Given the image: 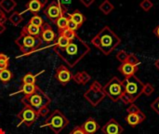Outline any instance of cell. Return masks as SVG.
<instances>
[{"instance_id": "1", "label": "cell", "mask_w": 159, "mask_h": 134, "mask_svg": "<svg viewBox=\"0 0 159 134\" xmlns=\"http://www.w3.org/2000/svg\"><path fill=\"white\" fill-rule=\"evenodd\" d=\"M57 55L67 63L69 67H75L89 51V46L77 35L64 49H53Z\"/></svg>"}, {"instance_id": "2", "label": "cell", "mask_w": 159, "mask_h": 134, "mask_svg": "<svg viewBox=\"0 0 159 134\" xmlns=\"http://www.w3.org/2000/svg\"><path fill=\"white\" fill-rule=\"evenodd\" d=\"M121 43V39L116 35L109 26H104L91 39V44L98 48L104 55L111 54Z\"/></svg>"}, {"instance_id": "3", "label": "cell", "mask_w": 159, "mask_h": 134, "mask_svg": "<svg viewBox=\"0 0 159 134\" xmlns=\"http://www.w3.org/2000/svg\"><path fill=\"white\" fill-rule=\"evenodd\" d=\"M15 43L23 55H29L36 51L41 47L43 42L40 37L33 36L20 31V36L15 40Z\"/></svg>"}, {"instance_id": "4", "label": "cell", "mask_w": 159, "mask_h": 134, "mask_svg": "<svg viewBox=\"0 0 159 134\" xmlns=\"http://www.w3.org/2000/svg\"><path fill=\"white\" fill-rule=\"evenodd\" d=\"M20 102L22 104H24V106H30L38 111L42 107L48 106V104L51 103V99L38 86H36L34 92L31 95L23 96Z\"/></svg>"}, {"instance_id": "5", "label": "cell", "mask_w": 159, "mask_h": 134, "mask_svg": "<svg viewBox=\"0 0 159 134\" xmlns=\"http://www.w3.org/2000/svg\"><path fill=\"white\" fill-rule=\"evenodd\" d=\"M69 123H70L69 119L60 110L56 109L50 114V116L46 119L45 124L42 125L40 128L46 126L48 127L55 134H59L69 125Z\"/></svg>"}, {"instance_id": "6", "label": "cell", "mask_w": 159, "mask_h": 134, "mask_svg": "<svg viewBox=\"0 0 159 134\" xmlns=\"http://www.w3.org/2000/svg\"><path fill=\"white\" fill-rule=\"evenodd\" d=\"M122 83L124 86V92L130 97L133 103L143 92L144 84L135 75L129 76V77H125Z\"/></svg>"}, {"instance_id": "7", "label": "cell", "mask_w": 159, "mask_h": 134, "mask_svg": "<svg viewBox=\"0 0 159 134\" xmlns=\"http://www.w3.org/2000/svg\"><path fill=\"white\" fill-rule=\"evenodd\" d=\"M102 90L113 102H118L124 93V86L122 81L117 76H114L104 87H102Z\"/></svg>"}, {"instance_id": "8", "label": "cell", "mask_w": 159, "mask_h": 134, "mask_svg": "<svg viewBox=\"0 0 159 134\" xmlns=\"http://www.w3.org/2000/svg\"><path fill=\"white\" fill-rule=\"evenodd\" d=\"M84 97L92 106L95 107L100 104V103L106 97V95L102 90V86L101 83L95 80L92 82L89 89L84 93Z\"/></svg>"}, {"instance_id": "9", "label": "cell", "mask_w": 159, "mask_h": 134, "mask_svg": "<svg viewBox=\"0 0 159 134\" xmlns=\"http://www.w3.org/2000/svg\"><path fill=\"white\" fill-rule=\"evenodd\" d=\"M43 13L50 21L55 23L60 17L67 13V7L62 6L60 0H54L44 7Z\"/></svg>"}, {"instance_id": "10", "label": "cell", "mask_w": 159, "mask_h": 134, "mask_svg": "<svg viewBox=\"0 0 159 134\" xmlns=\"http://www.w3.org/2000/svg\"><path fill=\"white\" fill-rule=\"evenodd\" d=\"M18 118L20 119V124L18 125V127L20 124H25L27 127H31L37 119L38 113L36 110H34V108L30 107V106H24V108L17 115Z\"/></svg>"}, {"instance_id": "11", "label": "cell", "mask_w": 159, "mask_h": 134, "mask_svg": "<svg viewBox=\"0 0 159 134\" xmlns=\"http://www.w3.org/2000/svg\"><path fill=\"white\" fill-rule=\"evenodd\" d=\"M54 77L57 79V81L61 84V85H67L73 77V75L71 73V71L68 69L67 66L64 65H60L56 71H55V75Z\"/></svg>"}, {"instance_id": "12", "label": "cell", "mask_w": 159, "mask_h": 134, "mask_svg": "<svg viewBox=\"0 0 159 134\" xmlns=\"http://www.w3.org/2000/svg\"><path fill=\"white\" fill-rule=\"evenodd\" d=\"M102 132L103 134H122L124 129L115 118H111L103 127H102Z\"/></svg>"}, {"instance_id": "13", "label": "cell", "mask_w": 159, "mask_h": 134, "mask_svg": "<svg viewBox=\"0 0 159 134\" xmlns=\"http://www.w3.org/2000/svg\"><path fill=\"white\" fill-rule=\"evenodd\" d=\"M55 37H56V35L52 27L48 22H45L41 28V34H40V38L42 42H45L48 44L52 43L55 40Z\"/></svg>"}, {"instance_id": "14", "label": "cell", "mask_w": 159, "mask_h": 134, "mask_svg": "<svg viewBox=\"0 0 159 134\" xmlns=\"http://www.w3.org/2000/svg\"><path fill=\"white\" fill-rule=\"evenodd\" d=\"M145 118H146V117L143 112L132 113V114H128V116L125 118V121L127 122L128 125L134 128V127L140 125L142 122H143L145 120Z\"/></svg>"}, {"instance_id": "15", "label": "cell", "mask_w": 159, "mask_h": 134, "mask_svg": "<svg viewBox=\"0 0 159 134\" xmlns=\"http://www.w3.org/2000/svg\"><path fill=\"white\" fill-rule=\"evenodd\" d=\"M81 127L87 134H95L101 129V126L93 118H89Z\"/></svg>"}, {"instance_id": "16", "label": "cell", "mask_w": 159, "mask_h": 134, "mask_svg": "<svg viewBox=\"0 0 159 134\" xmlns=\"http://www.w3.org/2000/svg\"><path fill=\"white\" fill-rule=\"evenodd\" d=\"M118 71L125 77H129V76L135 75V73L138 71V65H132L128 62H124V63H121V65L118 67Z\"/></svg>"}, {"instance_id": "17", "label": "cell", "mask_w": 159, "mask_h": 134, "mask_svg": "<svg viewBox=\"0 0 159 134\" xmlns=\"http://www.w3.org/2000/svg\"><path fill=\"white\" fill-rule=\"evenodd\" d=\"M72 79L79 85H86L88 82H89V80L91 79V76L86 72V71H82V72H78L76 73L75 76H73Z\"/></svg>"}, {"instance_id": "18", "label": "cell", "mask_w": 159, "mask_h": 134, "mask_svg": "<svg viewBox=\"0 0 159 134\" xmlns=\"http://www.w3.org/2000/svg\"><path fill=\"white\" fill-rule=\"evenodd\" d=\"M22 32L30 35H33V36H37V37H40V34H41V28L37 27V26H34L33 24H31L30 22H27V24H25L21 30Z\"/></svg>"}, {"instance_id": "19", "label": "cell", "mask_w": 159, "mask_h": 134, "mask_svg": "<svg viewBox=\"0 0 159 134\" xmlns=\"http://www.w3.org/2000/svg\"><path fill=\"white\" fill-rule=\"evenodd\" d=\"M25 7H26L27 10L31 11L34 15H36L43 8L41 7V5H40V3H39L38 0H29L28 3L25 5Z\"/></svg>"}, {"instance_id": "20", "label": "cell", "mask_w": 159, "mask_h": 134, "mask_svg": "<svg viewBox=\"0 0 159 134\" xmlns=\"http://www.w3.org/2000/svg\"><path fill=\"white\" fill-rule=\"evenodd\" d=\"M17 7V2L15 0H1L0 8L6 12H11Z\"/></svg>"}, {"instance_id": "21", "label": "cell", "mask_w": 159, "mask_h": 134, "mask_svg": "<svg viewBox=\"0 0 159 134\" xmlns=\"http://www.w3.org/2000/svg\"><path fill=\"white\" fill-rule=\"evenodd\" d=\"M69 18L71 20H73L75 23H77L79 26H81L85 21H86V17L84 14H82L78 9H75L72 14H69Z\"/></svg>"}, {"instance_id": "22", "label": "cell", "mask_w": 159, "mask_h": 134, "mask_svg": "<svg viewBox=\"0 0 159 134\" xmlns=\"http://www.w3.org/2000/svg\"><path fill=\"white\" fill-rule=\"evenodd\" d=\"M36 86H37L36 84H21V86L20 88V90L17 93L22 92L24 94V96L31 95L32 93L34 92V90L36 89Z\"/></svg>"}, {"instance_id": "23", "label": "cell", "mask_w": 159, "mask_h": 134, "mask_svg": "<svg viewBox=\"0 0 159 134\" xmlns=\"http://www.w3.org/2000/svg\"><path fill=\"white\" fill-rule=\"evenodd\" d=\"M100 10L105 14V15H108L109 13H111L114 9V5L109 1V0H104L99 7Z\"/></svg>"}, {"instance_id": "24", "label": "cell", "mask_w": 159, "mask_h": 134, "mask_svg": "<svg viewBox=\"0 0 159 134\" xmlns=\"http://www.w3.org/2000/svg\"><path fill=\"white\" fill-rule=\"evenodd\" d=\"M9 21L12 23V25L14 26H18L20 22L23 21V18H22V15L18 12V11H14L8 18Z\"/></svg>"}, {"instance_id": "25", "label": "cell", "mask_w": 159, "mask_h": 134, "mask_svg": "<svg viewBox=\"0 0 159 134\" xmlns=\"http://www.w3.org/2000/svg\"><path fill=\"white\" fill-rule=\"evenodd\" d=\"M68 21H69V14L66 13L65 15L60 17V18L56 21L55 24L57 25V27H58L59 30H63V29L67 28Z\"/></svg>"}, {"instance_id": "26", "label": "cell", "mask_w": 159, "mask_h": 134, "mask_svg": "<svg viewBox=\"0 0 159 134\" xmlns=\"http://www.w3.org/2000/svg\"><path fill=\"white\" fill-rule=\"evenodd\" d=\"M69 43H70V40H68L62 35H60L59 34L58 39H57V43L55 44V46L53 47V49H64L65 47H67V45Z\"/></svg>"}, {"instance_id": "27", "label": "cell", "mask_w": 159, "mask_h": 134, "mask_svg": "<svg viewBox=\"0 0 159 134\" xmlns=\"http://www.w3.org/2000/svg\"><path fill=\"white\" fill-rule=\"evenodd\" d=\"M12 77H13V74L8 69L0 71V81L3 84H7V82H9L12 79Z\"/></svg>"}, {"instance_id": "28", "label": "cell", "mask_w": 159, "mask_h": 134, "mask_svg": "<svg viewBox=\"0 0 159 134\" xmlns=\"http://www.w3.org/2000/svg\"><path fill=\"white\" fill-rule=\"evenodd\" d=\"M29 22H30L31 24L34 25V26L39 27V28H42V26H43L44 23H45L44 20H43L42 17H40L39 15H34V16L30 19Z\"/></svg>"}, {"instance_id": "29", "label": "cell", "mask_w": 159, "mask_h": 134, "mask_svg": "<svg viewBox=\"0 0 159 134\" xmlns=\"http://www.w3.org/2000/svg\"><path fill=\"white\" fill-rule=\"evenodd\" d=\"M58 33L60 35H62L63 36H65L68 40H72L75 37L76 35V33L72 31V30H69L68 28H65L63 30H58Z\"/></svg>"}, {"instance_id": "30", "label": "cell", "mask_w": 159, "mask_h": 134, "mask_svg": "<svg viewBox=\"0 0 159 134\" xmlns=\"http://www.w3.org/2000/svg\"><path fill=\"white\" fill-rule=\"evenodd\" d=\"M35 80H36V76L33 75L32 73H27L21 78L22 84H35Z\"/></svg>"}, {"instance_id": "31", "label": "cell", "mask_w": 159, "mask_h": 134, "mask_svg": "<svg viewBox=\"0 0 159 134\" xmlns=\"http://www.w3.org/2000/svg\"><path fill=\"white\" fill-rule=\"evenodd\" d=\"M126 62H128L129 64H132V65H139L140 64V60L138 59V57L135 54L130 53V54H129Z\"/></svg>"}, {"instance_id": "32", "label": "cell", "mask_w": 159, "mask_h": 134, "mask_svg": "<svg viewBox=\"0 0 159 134\" xmlns=\"http://www.w3.org/2000/svg\"><path fill=\"white\" fill-rule=\"evenodd\" d=\"M155 91V88L152 84L150 83H146L143 87V94L146 95V96H151Z\"/></svg>"}, {"instance_id": "33", "label": "cell", "mask_w": 159, "mask_h": 134, "mask_svg": "<svg viewBox=\"0 0 159 134\" xmlns=\"http://www.w3.org/2000/svg\"><path fill=\"white\" fill-rule=\"evenodd\" d=\"M140 6H141V7L143 8V10H144V11L147 12V11H149V10L153 7L154 4H153V2H152L151 0H143V1L141 2Z\"/></svg>"}, {"instance_id": "34", "label": "cell", "mask_w": 159, "mask_h": 134, "mask_svg": "<svg viewBox=\"0 0 159 134\" xmlns=\"http://www.w3.org/2000/svg\"><path fill=\"white\" fill-rule=\"evenodd\" d=\"M128 56L129 54L125 51V50H119L117 53H116V59L121 62V63H124L127 62V59H128Z\"/></svg>"}, {"instance_id": "35", "label": "cell", "mask_w": 159, "mask_h": 134, "mask_svg": "<svg viewBox=\"0 0 159 134\" xmlns=\"http://www.w3.org/2000/svg\"><path fill=\"white\" fill-rule=\"evenodd\" d=\"M80 26L77 24V23H75L73 20H71L70 18H69V21H68V23H67V28L69 29V30H72V31H74V32H76V30L79 28Z\"/></svg>"}, {"instance_id": "36", "label": "cell", "mask_w": 159, "mask_h": 134, "mask_svg": "<svg viewBox=\"0 0 159 134\" xmlns=\"http://www.w3.org/2000/svg\"><path fill=\"white\" fill-rule=\"evenodd\" d=\"M127 112H128V114H132V113H141V112H142V110H141V109H140L136 104H131L128 107Z\"/></svg>"}, {"instance_id": "37", "label": "cell", "mask_w": 159, "mask_h": 134, "mask_svg": "<svg viewBox=\"0 0 159 134\" xmlns=\"http://www.w3.org/2000/svg\"><path fill=\"white\" fill-rule=\"evenodd\" d=\"M120 100H121L125 104H133V102H132V100L130 99V97H129V95H127L125 92L122 94V96H121Z\"/></svg>"}, {"instance_id": "38", "label": "cell", "mask_w": 159, "mask_h": 134, "mask_svg": "<svg viewBox=\"0 0 159 134\" xmlns=\"http://www.w3.org/2000/svg\"><path fill=\"white\" fill-rule=\"evenodd\" d=\"M151 108L159 116V96L151 104Z\"/></svg>"}, {"instance_id": "39", "label": "cell", "mask_w": 159, "mask_h": 134, "mask_svg": "<svg viewBox=\"0 0 159 134\" xmlns=\"http://www.w3.org/2000/svg\"><path fill=\"white\" fill-rule=\"evenodd\" d=\"M37 113H38V116H39V117H46V116L49 113L48 106L42 107L41 109H39V110L37 111Z\"/></svg>"}, {"instance_id": "40", "label": "cell", "mask_w": 159, "mask_h": 134, "mask_svg": "<svg viewBox=\"0 0 159 134\" xmlns=\"http://www.w3.org/2000/svg\"><path fill=\"white\" fill-rule=\"evenodd\" d=\"M69 134H87L85 132H84V130L82 129V127L81 126H77V127H75L71 132Z\"/></svg>"}, {"instance_id": "41", "label": "cell", "mask_w": 159, "mask_h": 134, "mask_svg": "<svg viewBox=\"0 0 159 134\" xmlns=\"http://www.w3.org/2000/svg\"><path fill=\"white\" fill-rule=\"evenodd\" d=\"M95 0H80V2L87 7H89L93 3H94Z\"/></svg>"}, {"instance_id": "42", "label": "cell", "mask_w": 159, "mask_h": 134, "mask_svg": "<svg viewBox=\"0 0 159 134\" xmlns=\"http://www.w3.org/2000/svg\"><path fill=\"white\" fill-rule=\"evenodd\" d=\"M8 57L4 54V53H0V62H8Z\"/></svg>"}, {"instance_id": "43", "label": "cell", "mask_w": 159, "mask_h": 134, "mask_svg": "<svg viewBox=\"0 0 159 134\" xmlns=\"http://www.w3.org/2000/svg\"><path fill=\"white\" fill-rule=\"evenodd\" d=\"M8 67V62H0V71L6 70Z\"/></svg>"}, {"instance_id": "44", "label": "cell", "mask_w": 159, "mask_h": 134, "mask_svg": "<svg viewBox=\"0 0 159 134\" xmlns=\"http://www.w3.org/2000/svg\"><path fill=\"white\" fill-rule=\"evenodd\" d=\"M6 21H7V16H6V14L0 16V23H1V24H4Z\"/></svg>"}, {"instance_id": "45", "label": "cell", "mask_w": 159, "mask_h": 134, "mask_svg": "<svg viewBox=\"0 0 159 134\" xmlns=\"http://www.w3.org/2000/svg\"><path fill=\"white\" fill-rule=\"evenodd\" d=\"M39 1V3H40V5H41V7L44 8L46 6H47V4H48V0H38Z\"/></svg>"}, {"instance_id": "46", "label": "cell", "mask_w": 159, "mask_h": 134, "mask_svg": "<svg viewBox=\"0 0 159 134\" xmlns=\"http://www.w3.org/2000/svg\"><path fill=\"white\" fill-rule=\"evenodd\" d=\"M5 31H6V26H5V24H1V23H0V35L3 34Z\"/></svg>"}, {"instance_id": "47", "label": "cell", "mask_w": 159, "mask_h": 134, "mask_svg": "<svg viewBox=\"0 0 159 134\" xmlns=\"http://www.w3.org/2000/svg\"><path fill=\"white\" fill-rule=\"evenodd\" d=\"M154 34L157 35V37L159 39V25L157 27H156L155 28V30H154Z\"/></svg>"}, {"instance_id": "48", "label": "cell", "mask_w": 159, "mask_h": 134, "mask_svg": "<svg viewBox=\"0 0 159 134\" xmlns=\"http://www.w3.org/2000/svg\"><path fill=\"white\" fill-rule=\"evenodd\" d=\"M60 1H61L62 6H65V5H68L71 3V0H60Z\"/></svg>"}, {"instance_id": "49", "label": "cell", "mask_w": 159, "mask_h": 134, "mask_svg": "<svg viewBox=\"0 0 159 134\" xmlns=\"http://www.w3.org/2000/svg\"><path fill=\"white\" fill-rule=\"evenodd\" d=\"M155 66H156V67H157V68L159 70V58L157 60V61H156V62H155Z\"/></svg>"}, {"instance_id": "50", "label": "cell", "mask_w": 159, "mask_h": 134, "mask_svg": "<svg viewBox=\"0 0 159 134\" xmlns=\"http://www.w3.org/2000/svg\"><path fill=\"white\" fill-rule=\"evenodd\" d=\"M4 14H5V12L0 8V16H2V15H4Z\"/></svg>"}]
</instances>
